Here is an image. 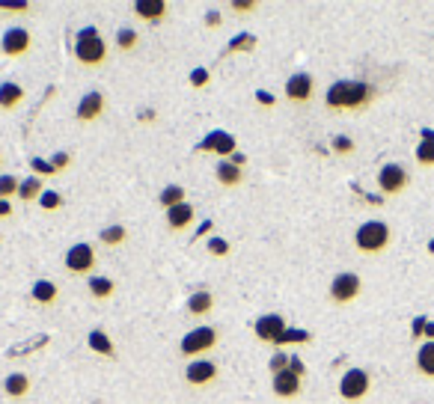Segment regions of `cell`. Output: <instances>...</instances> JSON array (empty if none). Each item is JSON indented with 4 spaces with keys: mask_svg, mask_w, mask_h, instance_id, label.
I'll list each match as a JSON object with an SVG mask.
<instances>
[{
    "mask_svg": "<svg viewBox=\"0 0 434 404\" xmlns=\"http://www.w3.org/2000/svg\"><path fill=\"white\" fill-rule=\"evenodd\" d=\"M24 86L15 84V81H6V84H0V110L3 114H9V110H15L21 101H24Z\"/></svg>",
    "mask_w": 434,
    "mask_h": 404,
    "instance_id": "cb8c5ba5",
    "label": "cell"
},
{
    "mask_svg": "<svg viewBox=\"0 0 434 404\" xmlns=\"http://www.w3.org/2000/svg\"><path fill=\"white\" fill-rule=\"evenodd\" d=\"M235 137H232V134H226V131H211L208 137L203 140L196 146L199 152H211V155H217V158H232V155H235Z\"/></svg>",
    "mask_w": 434,
    "mask_h": 404,
    "instance_id": "9a60e30c",
    "label": "cell"
},
{
    "mask_svg": "<svg viewBox=\"0 0 434 404\" xmlns=\"http://www.w3.org/2000/svg\"><path fill=\"white\" fill-rule=\"evenodd\" d=\"M309 339H313V336H309L307 330H295V327H288V330L283 333V339L277 342V345L286 348V345H292V342H309Z\"/></svg>",
    "mask_w": 434,
    "mask_h": 404,
    "instance_id": "d590c367",
    "label": "cell"
},
{
    "mask_svg": "<svg viewBox=\"0 0 434 404\" xmlns=\"http://www.w3.org/2000/svg\"><path fill=\"white\" fill-rule=\"evenodd\" d=\"M372 392V375L366 372V368H348V372H342L339 378V398L345 404H357L363 401L366 396Z\"/></svg>",
    "mask_w": 434,
    "mask_h": 404,
    "instance_id": "5b68a950",
    "label": "cell"
},
{
    "mask_svg": "<svg viewBox=\"0 0 434 404\" xmlns=\"http://www.w3.org/2000/svg\"><path fill=\"white\" fill-rule=\"evenodd\" d=\"M187 84H191L194 89H206V86L211 84V72L199 65V69H194V72H191V77H187Z\"/></svg>",
    "mask_w": 434,
    "mask_h": 404,
    "instance_id": "e575fe53",
    "label": "cell"
},
{
    "mask_svg": "<svg viewBox=\"0 0 434 404\" xmlns=\"http://www.w3.org/2000/svg\"><path fill=\"white\" fill-rule=\"evenodd\" d=\"M51 164H54V170H57V173H63L65 166L72 164V155H69V152H57V155L51 158Z\"/></svg>",
    "mask_w": 434,
    "mask_h": 404,
    "instance_id": "60d3db41",
    "label": "cell"
},
{
    "mask_svg": "<svg viewBox=\"0 0 434 404\" xmlns=\"http://www.w3.org/2000/svg\"><path fill=\"white\" fill-rule=\"evenodd\" d=\"M63 205H65V196L60 194V190L45 187V194L39 196V208H42V211H48V215H54V211H60Z\"/></svg>",
    "mask_w": 434,
    "mask_h": 404,
    "instance_id": "4dcf8cb0",
    "label": "cell"
},
{
    "mask_svg": "<svg viewBox=\"0 0 434 404\" xmlns=\"http://www.w3.org/2000/svg\"><path fill=\"white\" fill-rule=\"evenodd\" d=\"M211 229H215V223H211V220H208V223H203V226L196 229V238H203V235H208Z\"/></svg>",
    "mask_w": 434,
    "mask_h": 404,
    "instance_id": "bcb514c9",
    "label": "cell"
},
{
    "mask_svg": "<svg viewBox=\"0 0 434 404\" xmlns=\"http://www.w3.org/2000/svg\"><path fill=\"white\" fill-rule=\"evenodd\" d=\"M253 48H256V36H253V33H238V36L229 42L226 54H238V51H253Z\"/></svg>",
    "mask_w": 434,
    "mask_h": 404,
    "instance_id": "d6a6232c",
    "label": "cell"
},
{
    "mask_svg": "<svg viewBox=\"0 0 434 404\" xmlns=\"http://www.w3.org/2000/svg\"><path fill=\"white\" fill-rule=\"evenodd\" d=\"M110 57V48H107V39L102 36L98 27H81L75 36V60L77 65L84 69H102Z\"/></svg>",
    "mask_w": 434,
    "mask_h": 404,
    "instance_id": "7a4b0ae2",
    "label": "cell"
},
{
    "mask_svg": "<svg viewBox=\"0 0 434 404\" xmlns=\"http://www.w3.org/2000/svg\"><path fill=\"white\" fill-rule=\"evenodd\" d=\"M104 110H107V98H104V93L93 89V93H84L81 101H77L75 119L81 122V125H90V122H98V119L104 116Z\"/></svg>",
    "mask_w": 434,
    "mask_h": 404,
    "instance_id": "8fae6325",
    "label": "cell"
},
{
    "mask_svg": "<svg viewBox=\"0 0 434 404\" xmlns=\"http://www.w3.org/2000/svg\"><path fill=\"white\" fill-rule=\"evenodd\" d=\"M428 253H431V256H434V241H431V244H428Z\"/></svg>",
    "mask_w": 434,
    "mask_h": 404,
    "instance_id": "681fc988",
    "label": "cell"
},
{
    "mask_svg": "<svg viewBox=\"0 0 434 404\" xmlns=\"http://www.w3.org/2000/svg\"><path fill=\"white\" fill-rule=\"evenodd\" d=\"M393 244V229L384 220H366L363 226L354 232V247L363 256H381L387 247Z\"/></svg>",
    "mask_w": 434,
    "mask_h": 404,
    "instance_id": "277c9868",
    "label": "cell"
},
{
    "mask_svg": "<svg viewBox=\"0 0 434 404\" xmlns=\"http://www.w3.org/2000/svg\"><path fill=\"white\" fill-rule=\"evenodd\" d=\"M134 15L140 21H149V24H155V21H164L166 15H170V3H166V0H137V3H134Z\"/></svg>",
    "mask_w": 434,
    "mask_h": 404,
    "instance_id": "ffe728a7",
    "label": "cell"
},
{
    "mask_svg": "<svg viewBox=\"0 0 434 404\" xmlns=\"http://www.w3.org/2000/svg\"><path fill=\"white\" fill-rule=\"evenodd\" d=\"M45 194V182L39 176H27L24 182L18 185V199L21 202H39V196Z\"/></svg>",
    "mask_w": 434,
    "mask_h": 404,
    "instance_id": "4316f807",
    "label": "cell"
},
{
    "mask_svg": "<svg viewBox=\"0 0 434 404\" xmlns=\"http://www.w3.org/2000/svg\"><path fill=\"white\" fill-rule=\"evenodd\" d=\"M330 149L336 152V155H351L354 152V140H348V137H336L330 143Z\"/></svg>",
    "mask_w": 434,
    "mask_h": 404,
    "instance_id": "ab89813d",
    "label": "cell"
},
{
    "mask_svg": "<svg viewBox=\"0 0 434 404\" xmlns=\"http://www.w3.org/2000/svg\"><path fill=\"white\" fill-rule=\"evenodd\" d=\"M182 202H187V190H185L182 185H164V190L158 194V205H161L164 211L182 205Z\"/></svg>",
    "mask_w": 434,
    "mask_h": 404,
    "instance_id": "484cf974",
    "label": "cell"
},
{
    "mask_svg": "<svg viewBox=\"0 0 434 404\" xmlns=\"http://www.w3.org/2000/svg\"><path fill=\"white\" fill-rule=\"evenodd\" d=\"M256 101L265 104V107H274V95L271 93H256Z\"/></svg>",
    "mask_w": 434,
    "mask_h": 404,
    "instance_id": "f6af8a7d",
    "label": "cell"
},
{
    "mask_svg": "<svg viewBox=\"0 0 434 404\" xmlns=\"http://www.w3.org/2000/svg\"><path fill=\"white\" fill-rule=\"evenodd\" d=\"M363 295V279L354 274V271H342L330 279V288H327V297L333 306H348Z\"/></svg>",
    "mask_w": 434,
    "mask_h": 404,
    "instance_id": "8992f818",
    "label": "cell"
},
{
    "mask_svg": "<svg viewBox=\"0 0 434 404\" xmlns=\"http://www.w3.org/2000/svg\"><path fill=\"white\" fill-rule=\"evenodd\" d=\"M283 368H288V357L286 354H277L274 360H271V372L277 375V372H283Z\"/></svg>",
    "mask_w": 434,
    "mask_h": 404,
    "instance_id": "b9f144b4",
    "label": "cell"
},
{
    "mask_svg": "<svg viewBox=\"0 0 434 404\" xmlns=\"http://www.w3.org/2000/svg\"><path fill=\"white\" fill-rule=\"evenodd\" d=\"M206 250H208V256H215V259H226V256L232 253V247H229L226 238H220V235H208Z\"/></svg>",
    "mask_w": 434,
    "mask_h": 404,
    "instance_id": "1f68e13d",
    "label": "cell"
},
{
    "mask_svg": "<svg viewBox=\"0 0 434 404\" xmlns=\"http://www.w3.org/2000/svg\"><path fill=\"white\" fill-rule=\"evenodd\" d=\"M185 384L194 387V389H203V387H211L215 380L220 378V366L215 360H208V357H203V360H191L185 366Z\"/></svg>",
    "mask_w": 434,
    "mask_h": 404,
    "instance_id": "ba28073f",
    "label": "cell"
},
{
    "mask_svg": "<svg viewBox=\"0 0 434 404\" xmlns=\"http://www.w3.org/2000/svg\"><path fill=\"white\" fill-rule=\"evenodd\" d=\"M417 372L422 378H434V339L422 342L417 348Z\"/></svg>",
    "mask_w": 434,
    "mask_h": 404,
    "instance_id": "d4e9b609",
    "label": "cell"
},
{
    "mask_svg": "<svg viewBox=\"0 0 434 404\" xmlns=\"http://www.w3.org/2000/svg\"><path fill=\"white\" fill-rule=\"evenodd\" d=\"M215 178H217V185H220V187H238V185L244 182V166L232 164L229 158H226V161H217V166H215Z\"/></svg>",
    "mask_w": 434,
    "mask_h": 404,
    "instance_id": "603a6c76",
    "label": "cell"
},
{
    "mask_svg": "<svg viewBox=\"0 0 434 404\" xmlns=\"http://www.w3.org/2000/svg\"><path fill=\"white\" fill-rule=\"evenodd\" d=\"M140 48V33L134 27H119L116 30V51L122 54H131Z\"/></svg>",
    "mask_w": 434,
    "mask_h": 404,
    "instance_id": "f546056e",
    "label": "cell"
},
{
    "mask_svg": "<svg viewBox=\"0 0 434 404\" xmlns=\"http://www.w3.org/2000/svg\"><path fill=\"white\" fill-rule=\"evenodd\" d=\"M0 13L24 15V13H30V3H24V0H15V3H6V0H0Z\"/></svg>",
    "mask_w": 434,
    "mask_h": 404,
    "instance_id": "f35d334b",
    "label": "cell"
},
{
    "mask_svg": "<svg viewBox=\"0 0 434 404\" xmlns=\"http://www.w3.org/2000/svg\"><path fill=\"white\" fill-rule=\"evenodd\" d=\"M220 345V330L215 324H199V327L187 330L179 342V354L185 357L187 363L191 360H203L206 354H211Z\"/></svg>",
    "mask_w": 434,
    "mask_h": 404,
    "instance_id": "3957f363",
    "label": "cell"
},
{
    "mask_svg": "<svg viewBox=\"0 0 434 404\" xmlns=\"http://www.w3.org/2000/svg\"><path fill=\"white\" fill-rule=\"evenodd\" d=\"M410 185V176L402 164H384L381 173H378V187H381L384 196H398L405 194Z\"/></svg>",
    "mask_w": 434,
    "mask_h": 404,
    "instance_id": "30bf717a",
    "label": "cell"
},
{
    "mask_svg": "<svg viewBox=\"0 0 434 404\" xmlns=\"http://www.w3.org/2000/svg\"><path fill=\"white\" fill-rule=\"evenodd\" d=\"M316 95V77L309 72H295L286 81V101L292 104H309Z\"/></svg>",
    "mask_w": 434,
    "mask_h": 404,
    "instance_id": "7c38bea8",
    "label": "cell"
},
{
    "mask_svg": "<svg viewBox=\"0 0 434 404\" xmlns=\"http://www.w3.org/2000/svg\"><path fill=\"white\" fill-rule=\"evenodd\" d=\"M271 389H274L277 398L292 401V398H297L300 392H304V378L295 375L292 368H283V372H277V375L271 378Z\"/></svg>",
    "mask_w": 434,
    "mask_h": 404,
    "instance_id": "5bb4252c",
    "label": "cell"
},
{
    "mask_svg": "<svg viewBox=\"0 0 434 404\" xmlns=\"http://www.w3.org/2000/svg\"><path fill=\"white\" fill-rule=\"evenodd\" d=\"M0 166H3V155H0Z\"/></svg>",
    "mask_w": 434,
    "mask_h": 404,
    "instance_id": "f907efd6",
    "label": "cell"
},
{
    "mask_svg": "<svg viewBox=\"0 0 434 404\" xmlns=\"http://www.w3.org/2000/svg\"><path fill=\"white\" fill-rule=\"evenodd\" d=\"M30 389H33V378H30L27 372H9V375L3 378V396H6L9 401L27 398Z\"/></svg>",
    "mask_w": 434,
    "mask_h": 404,
    "instance_id": "e0dca14e",
    "label": "cell"
},
{
    "mask_svg": "<svg viewBox=\"0 0 434 404\" xmlns=\"http://www.w3.org/2000/svg\"><path fill=\"white\" fill-rule=\"evenodd\" d=\"M15 215V205L9 199H0V220H9Z\"/></svg>",
    "mask_w": 434,
    "mask_h": 404,
    "instance_id": "7bdbcfd3",
    "label": "cell"
},
{
    "mask_svg": "<svg viewBox=\"0 0 434 404\" xmlns=\"http://www.w3.org/2000/svg\"><path fill=\"white\" fill-rule=\"evenodd\" d=\"M220 24H224V18H220V13H206V27H208V30H217Z\"/></svg>",
    "mask_w": 434,
    "mask_h": 404,
    "instance_id": "ee69618b",
    "label": "cell"
},
{
    "mask_svg": "<svg viewBox=\"0 0 434 404\" xmlns=\"http://www.w3.org/2000/svg\"><path fill=\"white\" fill-rule=\"evenodd\" d=\"M232 164H238V166H244V164H247V158H244V155L241 152H235V155H232V158H229Z\"/></svg>",
    "mask_w": 434,
    "mask_h": 404,
    "instance_id": "7dc6e473",
    "label": "cell"
},
{
    "mask_svg": "<svg viewBox=\"0 0 434 404\" xmlns=\"http://www.w3.org/2000/svg\"><path fill=\"white\" fill-rule=\"evenodd\" d=\"M229 9H232L235 15H247V13H256V9H259V3H256V0H232Z\"/></svg>",
    "mask_w": 434,
    "mask_h": 404,
    "instance_id": "74e56055",
    "label": "cell"
},
{
    "mask_svg": "<svg viewBox=\"0 0 434 404\" xmlns=\"http://www.w3.org/2000/svg\"><path fill=\"white\" fill-rule=\"evenodd\" d=\"M86 291H90V297L98 300V303H104L116 295V283H114V277H102V274H93V277H86Z\"/></svg>",
    "mask_w": 434,
    "mask_h": 404,
    "instance_id": "7402d4cb",
    "label": "cell"
},
{
    "mask_svg": "<svg viewBox=\"0 0 434 404\" xmlns=\"http://www.w3.org/2000/svg\"><path fill=\"white\" fill-rule=\"evenodd\" d=\"M18 178L15 176H9V173H3L0 176V199H13V196H18Z\"/></svg>",
    "mask_w": 434,
    "mask_h": 404,
    "instance_id": "836d02e7",
    "label": "cell"
},
{
    "mask_svg": "<svg viewBox=\"0 0 434 404\" xmlns=\"http://www.w3.org/2000/svg\"><path fill=\"white\" fill-rule=\"evenodd\" d=\"M95 265H98L95 247H93V244H86V241L72 244L69 250H65V256H63V267H65L69 274H77V277L93 274V271H95Z\"/></svg>",
    "mask_w": 434,
    "mask_h": 404,
    "instance_id": "52a82bcc",
    "label": "cell"
},
{
    "mask_svg": "<svg viewBox=\"0 0 434 404\" xmlns=\"http://www.w3.org/2000/svg\"><path fill=\"white\" fill-rule=\"evenodd\" d=\"M426 333H428V336H434V324H428V321H426Z\"/></svg>",
    "mask_w": 434,
    "mask_h": 404,
    "instance_id": "c3c4849f",
    "label": "cell"
},
{
    "mask_svg": "<svg viewBox=\"0 0 434 404\" xmlns=\"http://www.w3.org/2000/svg\"><path fill=\"white\" fill-rule=\"evenodd\" d=\"M164 217H166V226H170V232H185V229H191L194 223H196V205H191V202H182V205L164 211Z\"/></svg>",
    "mask_w": 434,
    "mask_h": 404,
    "instance_id": "2e32d148",
    "label": "cell"
},
{
    "mask_svg": "<svg viewBox=\"0 0 434 404\" xmlns=\"http://www.w3.org/2000/svg\"><path fill=\"white\" fill-rule=\"evenodd\" d=\"M378 98V89L372 84H363V81H336L327 95H325V104L330 110H348V114H357V110H366Z\"/></svg>",
    "mask_w": 434,
    "mask_h": 404,
    "instance_id": "6da1fadb",
    "label": "cell"
},
{
    "mask_svg": "<svg viewBox=\"0 0 434 404\" xmlns=\"http://www.w3.org/2000/svg\"><path fill=\"white\" fill-rule=\"evenodd\" d=\"M30 51H33V33L24 27H9L3 33V39H0V54L9 60H21Z\"/></svg>",
    "mask_w": 434,
    "mask_h": 404,
    "instance_id": "9c48e42d",
    "label": "cell"
},
{
    "mask_svg": "<svg viewBox=\"0 0 434 404\" xmlns=\"http://www.w3.org/2000/svg\"><path fill=\"white\" fill-rule=\"evenodd\" d=\"M286 330H288V324H286L283 316H277V312L259 316V318H256V324H253V336H256V339H259V342H271V345L280 342Z\"/></svg>",
    "mask_w": 434,
    "mask_h": 404,
    "instance_id": "4fadbf2b",
    "label": "cell"
},
{
    "mask_svg": "<svg viewBox=\"0 0 434 404\" xmlns=\"http://www.w3.org/2000/svg\"><path fill=\"white\" fill-rule=\"evenodd\" d=\"M30 166H33V176H57V170H54L51 161H42V158H30Z\"/></svg>",
    "mask_w": 434,
    "mask_h": 404,
    "instance_id": "8d00e7d4",
    "label": "cell"
},
{
    "mask_svg": "<svg viewBox=\"0 0 434 404\" xmlns=\"http://www.w3.org/2000/svg\"><path fill=\"white\" fill-rule=\"evenodd\" d=\"M414 158L419 166H434V131H422V140L417 146Z\"/></svg>",
    "mask_w": 434,
    "mask_h": 404,
    "instance_id": "83f0119b",
    "label": "cell"
},
{
    "mask_svg": "<svg viewBox=\"0 0 434 404\" xmlns=\"http://www.w3.org/2000/svg\"><path fill=\"white\" fill-rule=\"evenodd\" d=\"M86 348H90L93 354H98V357H104V360H116V342L110 339V333L107 330H102V327H95V330H90L86 333Z\"/></svg>",
    "mask_w": 434,
    "mask_h": 404,
    "instance_id": "ac0fdd59",
    "label": "cell"
},
{
    "mask_svg": "<svg viewBox=\"0 0 434 404\" xmlns=\"http://www.w3.org/2000/svg\"><path fill=\"white\" fill-rule=\"evenodd\" d=\"M215 303H217V297L211 295V291H206V288H199V291H194L191 297H187V316L191 318H206V316H211V309H215Z\"/></svg>",
    "mask_w": 434,
    "mask_h": 404,
    "instance_id": "44dd1931",
    "label": "cell"
},
{
    "mask_svg": "<svg viewBox=\"0 0 434 404\" xmlns=\"http://www.w3.org/2000/svg\"><path fill=\"white\" fill-rule=\"evenodd\" d=\"M125 241H128V229L122 223H114V226H104L98 232V244H104V247H122Z\"/></svg>",
    "mask_w": 434,
    "mask_h": 404,
    "instance_id": "f1b7e54d",
    "label": "cell"
},
{
    "mask_svg": "<svg viewBox=\"0 0 434 404\" xmlns=\"http://www.w3.org/2000/svg\"><path fill=\"white\" fill-rule=\"evenodd\" d=\"M30 300L36 303V306H57L60 286L54 283V279H36V283L30 286Z\"/></svg>",
    "mask_w": 434,
    "mask_h": 404,
    "instance_id": "d6986e66",
    "label": "cell"
}]
</instances>
